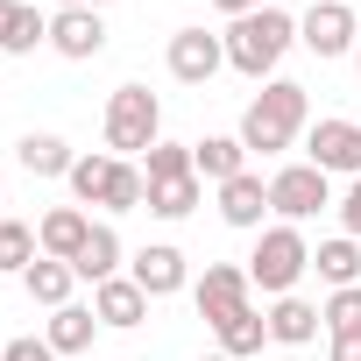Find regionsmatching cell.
Listing matches in <instances>:
<instances>
[{
    "label": "cell",
    "instance_id": "obj_1",
    "mask_svg": "<svg viewBox=\"0 0 361 361\" xmlns=\"http://www.w3.org/2000/svg\"><path fill=\"white\" fill-rule=\"evenodd\" d=\"M305 121H312L305 85H298V78H269V85L248 99V114H241V149H248V156H283V149L305 135Z\"/></svg>",
    "mask_w": 361,
    "mask_h": 361
},
{
    "label": "cell",
    "instance_id": "obj_2",
    "mask_svg": "<svg viewBox=\"0 0 361 361\" xmlns=\"http://www.w3.org/2000/svg\"><path fill=\"white\" fill-rule=\"evenodd\" d=\"M290 43H298V22H290L283 8H255V15H241V22L227 29V64H234L241 78H269Z\"/></svg>",
    "mask_w": 361,
    "mask_h": 361
},
{
    "label": "cell",
    "instance_id": "obj_3",
    "mask_svg": "<svg viewBox=\"0 0 361 361\" xmlns=\"http://www.w3.org/2000/svg\"><path fill=\"white\" fill-rule=\"evenodd\" d=\"M305 269H312V241H305L290 220L262 227V241H255V255H248V283H255L262 298H290Z\"/></svg>",
    "mask_w": 361,
    "mask_h": 361
},
{
    "label": "cell",
    "instance_id": "obj_4",
    "mask_svg": "<svg viewBox=\"0 0 361 361\" xmlns=\"http://www.w3.org/2000/svg\"><path fill=\"white\" fill-rule=\"evenodd\" d=\"M163 142V106H156V92L149 85H121L114 99H106V149L114 156H149Z\"/></svg>",
    "mask_w": 361,
    "mask_h": 361
},
{
    "label": "cell",
    "instance_id": "obj_5",
    "mask_svg": "<svg viewBox=\"0 0 361 361\" xmlns=\"http://www.w3.org/2000/svg\"><path fill=\"white\" fill-rule=\"evenodd\" d=\"M326 206H333V177H326V170H312V163H283V170L269 177V213H276V220L305 227V220L326 213Z\"/></svg>",
    "mask_w": 361,
    "mask_h": 361
},
{
    "label": "cell",
    "instance_id": "obj_6",
    "mask_svg": "<svg viewBox=\"0 0 361 361\" xmlns=\"http://www.w3.org/2000/svg\"><path fill=\"white\" fill-rule=\"evenodd\" d=\"M305 163L326 170V177H361V121L326 114V121L305 135Z\"/></svg>",
    "mask_w": 361,
    "mask_h": 361
},
{
    "label": "cell",
    "instance_id": "obj_7",
    "mask_svg": "<svg viewBox=\"0 0 361 361\" xmlns=\"http://www.w3.org/2000/svg\"><path fill=\"white\" fill-rule=\"evenodd\" d=\"M298 43L312 57H354L361 22H354V8H340V0H312V15L298 22Z\"/></svg>",
    "mask_w": 361,
    "mask_h": 361
},
{
    "label": "cell",
    "instance_id": "obj_8",
    "mask_svg": "<svg viewBox=\"0 0 361 361\" xmlns=\"http://www.w3.org/2000/svg\"><path fill=\"white\" fill-rule=\"evenodd\" d=\"M199 312H206V326H227V319H241V312H255L248 298H255V283H248V269H234V262H206V276H199Z\"/></svg>",
    "mask_w": 361,
    "mask_h": 361
},
{
    "label": "cell",
    "instance_id": "obj_9",
    "mask_svg": "<svg viewBox=\"0 0 361 361\" xmlns=\"http://www.w3.org/2000/svg\"><path fill=\"white\" fill-rule=\"evenodd\" d=\"M220 64H227V36H206V29H177L170 36V78L177 85H213Z\"/></svg>",
    "mask_w": 361,
    "mask_h": 361
},
{
    "label": "cell",
    "instance_id": "obj_10",
    "mask_svg": "<svg viewBox=\"0 0 361 361\" xmlns=\"http://www.w3.org/2000/svg\"><path fill=\"white\" fill-rule=\"evenodd\" d=\"M50 50L71 57V64L99 57V50H106V22H99V8H57V15H50Z\"/></svg>",
    "mask_w": 361,
    "mask_h": 361
},
{
    "label": "cell",
    "instance_id": "obj_11",
    "mask_svg": "<svg viewBox=\"0 0 361 361\" xmlns=\"http://www.w3.org/2000/svg\"><path fill=\"white\" fill-rule=\"evenodd\" d=\"M85 241H92V213H85V206H50L43 227H36V248L57 255V262H78Z\"/></svg>",
    "mask_w": 361,
    "mask_h": 361
},
{
    "label": "cell",
    "instance_id": "obj_12",
    "mask_svg": "<svg viewBox=\"0 0 361 361\" xmlns=\"http://www.w3.org/2000/svg\"><path fill=\"white\" fill-rule=\"evenodd\" d=\"M92 312H99V326L135 333V326L149 319V290H142L135 276H106V283H92Z\"/></svg>",
    "mask_w": 361,
    "mask_h": 361
},
{
    "label": "cell",
    "instance_id": "obj_13",
    "mask_svg": "<svg viewBox=\"0 0 361 361\" xmlns=\"http://www.w3.org/2000/svg\"><path fill=\"white\" fill-rule=\"evenodd\" d=\"M149 298H177L185 290V255H177L170 241H149V248H135V269H128Z\"/></svg>",
    "mask_w": 361,
    "mask_h": 361
},
{
    "label": "cell",
    "instance_id": "obj_14",
    "mask_svg": "<svg viewBox=\"0 0 361 361\" xmlns=\"http://www.w3.org/2000/svg\"><path fill=\"white\" fill-rule=\"evenodd\" d=\"M192 170H199V185H234V177L248 170L241 135H206V142H192Z\"/></svg>",
    "mask_w": 361,
    "mask_h": 361
},
{
    "label": "cell",
    "instance_id": "obj_15",
    "mask_svg": "<svg viewBox=\"0 0 361 361\" xmlns=\"http://www.w3.org/2000/svg\"><path fill=\"white\" fill-rule=\"evenodd\" d=\"M36 43H50V15H36L29 0H0V57H29Z\"/></svg>",
    "mask_w": 361,
    "mask_h": 361
},
{
    "label": "cell",
    "instance_id": "obj_16",
    "mask_svg": "<svg viewBox=\"0 0 361 361\" xmlns=\"http://www.w3.org/2000/svg\"><path fill=\"white\" fill-rule=\"evenodd\" d=\"M262 319H269V340H276V347H312V340H319V326H326V319H319V305H305L298 290H290V298H276Z\"/></svg>",
    "mask_w": 361,
    "mask_h": 361
},
{
    "label": "cell",
    "instance_id": "obj_17",
    "mask_svg": "<svg viewBox=\"0 0 361 361\" xmlns=\"http://www.w3.org/2000/svg\"><path fill=\"white\" fill-rule=\"evenodd\" d=\"M262 213H269V185L255 170H241L234 185H220V220L227 227H262Z\"/></svg>",
    "mask_w": 361,
    "mask_h": 361
},
{
    "label": "cell",
    "instance_id": "obj_18",
    "mask_svg": "<svg viewBox=\"0 0 361 361\" xmlns=\"http://www.w3.org/2000/svg\"><path fill=\"white\" fill-rule=\"evenodd\" d=\"M71 283H78V269H71V262H57V255H36V262H29V276H22V290H29L36 305H50V312H64V305H71Z\"/></svg>",
    "mask_w": 361,
    "mask_h": 361
},
{
    "label": "cell",
    "instance_id": "obj_19",
    "mask_svg": "<svg viewBox=\"0 0 361 361\" xmlns=\"http://www.w3.org/2000/svg\"><path fill=\"white\" fill-rule=\"evenodd\" d=\"M312 269H319L333 290L361 283V241H354V234H333V241H319V248H312Z\"/></svg>",
    "mask_w": 361,
    "mask_h": 361
},
{
    "label": "cell",
    "instance_id": "obj_20",
    "mask_svg": "<svg viewBox=\"0 0 361 361\" xmlns=\"http://www.w3.org/2000/svg\"><path fill=\"white\" fill-rule=\"evenodd\" d=\"M92 333H99V312H92V305H64V312H50V326H43V340H50L57 354H85Z\"/></svg>",
    "mask_w": 361,
    "mask_h": 361
},
{
    "label": "cell",
    "instance_id": "obj_21",
    "mask_svg": "<svg viewBox=\"0 0 361 361\" xmlns=\"http://www.w3.org/2000/svg\"><path fill=\"white\" fill-rule=\"evenodd\" d=\"M15 156H22V170H29V177H71V163H78L64 135H22V149H15Z\"/></svg>",
    "mask_w": 361,
    "mask_h": 361
},
{
    "label": "cell",
    "instance_id": "obj_22",
    "mask_svg": "<svg viewBox=\"0 0 361 361\" xmlns=\"http://www.w3.org/2000/svg\"><path fill=\"white\" fill-rule=\"evenodd\" d=\"M71 269H78L85 283H106V276H121V234L99 220V227H92V241H85V255H78Z\"/></svg>",
    "mask_w": 361,
    "mask_h": 361
},
{
    "label": "cell",
    "instance_id": "obj_23",
    "mask_svg": "<svg viewBox=\"0 0 361 361\" xmlns=\"http://www.w3.org/2000/svg\"><path fill=\"white\" fill-rule=\"evenodd\" d=\"M213 333H220V354H234V361H262L269 319H262V312H241V319H227V326H213Z\"/></svg>",
    "mask_w": 361,
    "mask_h": 361
},
{
    "label": "cell",
    "instance_id": "obj_24",
    "mask_svg": "<svg viewBox=\"0 0 361 361\" xmlns=\"http://www.w3.org/2000/svg\"><path fill=\"white\" fill-rule=\"evenodd\" d=\"M199 177H170V185H149V213L156 220H185V213H199Z\"/></svg>",
    "mask_w": 361,
    "mask_h": 361
},
{
    "label": "cell",
    "instance_id": "obj_25",
    "mask_svg": "<svg viewBox=\"0 0 361 361\" xmlns=\"http://www.w3.org/2000/svg\"><path fill=\"white\" fill-rule=\"evenodd\" d=\"M43 248H36V227H22V220H0V276H29V262H36Z\"/></svg>",
    "mask_w": 361,
    "mask_h": 361
},
{
    "label": "cell",
    "instance_id": "obj_26",
    "mask_svg": "<svg viewBox=\"0 0 361 361\" xmlns=\"http://www.w3.org/2000/svg\"><path fill=\"white\" fill-rule=\"evenodd\" d=\"M142 177H149V185H170V177H199V170H192V142H156V149L142 156Z\"/></svg>",
    "mask_w": 361,
    "mask_h": 361
},
{
    "label": "cell",
    "instance_id": "obj_27",
    "mask_svg": "<svg viewBox=\"0 0 361 361\" xmlns=\"http://www.w3.org/2000/svg\"><path fill=\"white\" fill-rule=\"evenodd\" d=\"M106 177H114V156H78L64 185H71L78 206H99V199H106Z\"/></svg>",
    "mask_w": 361,
    "mask_h": 361
},
{
    "label": "cell",
    "instance_id": "obj_28",
    "mask_svg": "<svg viewBox=\"0 0 361 361\" xmlns=\"http://www.w3.org/2000/svg\"><path fill=\"white\" fill-rule=\"evenodd\" d=\"M319 319H326V333H361V283L333 290V298L319 305Z\"/></svg>",
    "mask_w": 361,
    "mask_h": 361
},
{
    "label": "cell",
    "instance_id": "obj_29",
    "mask_svg": "<svg viewBox=\"0 0 361 361\" xmlns=\"http://www.w3.org/2000/svg\"><path fill=\"white\" fill-rule=\"evenodd\" d=\"M0 361H57V347H50V340H36V333H22V340L0 347Z\"/></svg>",
    "mask_w": 361,
    "mask_h": 361
},
{
    "label": "cell",
    "instance_id": "obj_30",
    "mask_svg": "<svg viewBox=\"0 0 361 361\" xmlns=\"http://www.w3.org/2000/svg\"><path fill=\"white\" fill-rule=\"evenodd\" d=\"M340 227L361 241V177H354V185H347V199H340Z\"/></svg>",
    "mask_w": 361,
    "mask_h": 361
},
{
    "label": "cell",
    "instance_id": "obj_31",
    "mask_svg": "<svg viewBox=\"0 0 361 361\" xmlns=\"http://www.w3.org/2000/svg\"><path fill=\"white\" fill-rule=\"evenodd\" d=\"M333 361H361V333H333Z\"/></svg>",
    "mask_w": 361,
    "mask_h": 361
},
{
    "label": "cell",
    "instance_id": "obj_32",
    "mask_svg": "<svg viewBox=\"0 0 361 361\" xmlns=\"http://www.w3.org/2000/svg\"><path fill=\"white\" fill-rule=\"evenodd\" d=\"M213 8H220V15H234V22H241V15H255V8H269V0H213Z\"/></svg>",
    "mask_w": 361,
    "mask_h": 361
},
{
    "label": "cell",
    "instance_id": "obj_33",
    "mask_svg": "<svg viewBox=\"0 0 361 361\" xmlns=\"http://www.w3.org/2000/svg\"><path fill=\"white\" fill-rule=\"evenodd\" d=\"M57 8H106V0H57Z\"/></svg>",
    "mask_w": 361,
    "mask_h": 361
},
{
    "label": "cell",
    "instance_id": "obj_34",
    "mask_svg": "<svg viewBox=\"0 0 361 361\" xmlns=\"http://www.w3.org/2000/svg\"><path fill=\"white\" fill-rule=\"evenodd\" d=\"M206 361H234V354H206Z\"/></svg>",
    "mask_w": 361,
    "mask_h": 361
},
{
    "label": "cell",
    "instance_id": "obj_35",
    "mask_svg": "<svg viewBox=\"0 0 361 361\" xmlns=\"http://www.w3.org/2000/svg\"><path fill=\"white\" fill-rule=\"evenodd\" d=\"M354 71H361V43H354Z\"/></svg>",
    "mask_w": 361,
    "mask_h": 361
},
{
    "label": "cell",
    "instance_id": "obj_36",
    "mask_svg": "<svg viewBox=\"0 0 361 361\" xmlns=\"http://www.w3.org/2000/svg\"><path fill=\"white\" fill-rule=\"evenodd\" d=\"M340 8H347V0H340Z\"/></svg>",
    "mask_w": 361,
    "mask_h": 361
}]
</instances>
